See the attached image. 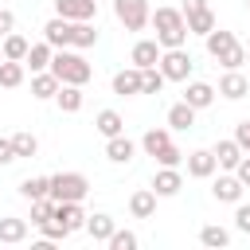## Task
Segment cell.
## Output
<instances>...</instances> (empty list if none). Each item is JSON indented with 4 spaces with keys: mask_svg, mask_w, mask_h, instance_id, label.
Returning a JSON list of instances; mask_svg holds the SVG:
<instances>
[{
    "mask_svg": "<svg viewBox=\"0 0 250 250\" xmlns=\"http://www.w3.org/2000/svg\"><path fill=\"white\" fill-rule=\"evenodd\" d=\"M94 43H98V27H94V20H78V23H70V47L86 51V47H94Z\"/></svg>",
    "mask_w": 250,
    "mask_h": 250,
    "instance_id": "21",
    "label": "cell"
},
{
    "mask_svg": "<svg viewBox=\"0 0 250 250\" xmlns=\"http://www.w3.org/2000/svg\"><path fill=\"white\" fill-rule=\"evenodd\" d=\"M180 188H184V176H180V168H160V172L152 176V191H156V199L180 195Z\"/></svg>",
    "mask_w": 250,
    "mask_h": 250,
    "instance_id": "11",
    "label": "cell"
},
{
    "mask_svg": "<svg viewBox=\"0 0 250 250\" xmlns=\"http://www.w3.org/2000/svg\"><path fill=\"white\" fill-rule=\"evenodd\" d=\"M62 86H86L90 78H94V66L78 55V51H66V47H59L55 55H51V66H47Z\"/></svg>",
    "mask_w": 250,
    "mask_h": 250,
    "instance_id": "2",
    "label": "cell"
},
{
    "mask_svg": "<svg viewBox=\"0 0 250 250\" xmlns=\"http://www.w3.org/2000/svg\"><path fill=\"white\" fill-rule=\"evenodd\" d=\"M55 102H59V109H62V113H78V109H82V102H86V94H82V86H62V82H59Z\"/></svg>",
    "mask_w": 250,
    "mask_h": 250,
    "instance_id": "26",
    "label": "cell"
},
{
    "mask_svg": "<svg viewBox=\"0 0 250 250\" xmlns=\"http://www.w3.org/2000/svg\"><path fill=\"white\" fill-rule=\"evenodd\" d=\"M242 191H246V188H242V180H238L234 172H223V176L211 180V195H215L219 203H238Z\"/></svg>",
    "mask_w": 250,
    "mask_h": 250,
    "instance_id": "7",
    "label": "cell"
},
{
    "mask_svg": "<svg viewBox=\"0 0 250 250\" xmlns=\"http://www.w3.org/2000/svg\"><path fill=\"white\" fill-rule=\"evenodd\" d=\"M184 20H188V35H207V31L219 23L211 8H199V12H184Z\"/></svg>",
    "mask_w": 250,
    "mask_h": 250,
    "instance_id": "23",
    "label": "cell"
},
{
    "mask_svg": "<svg viewBox=\"0 0 250 250\" xmlns=\"http://www.w3.org/2000/svg\"><path fill=\"white\" fill-rule=\"evenodd\" d=\"M105 156H109L113 164H129V160L137 156V145H133L125 133H117V137H105Z\"/></svg>",
    "mask_w": 250,
    "mask_h": 250,
    "instance_id": "13",
    "label": "cell"
},
{
    "mask_svg": "<svg viewBox=\"0 0 250 250\" xmlns=\"http://www.w3.org/2000/svg\"><path fill=\"white\" fill-rule=\"evenodd\" d=\"M164 74H160V66H145L141 70V94H160L164 90Z\"/></svg>",
    "mask_w": 250,
    "mask_h": 250,
    "instance_id": "35",
    "label": "cell"
},
{
    "mask_svg": "<svg viewBox=\"0 0 250 250\" xmlns=\"http://www.w3.org/2000/svg\"><path fill=\"white\" fill-rule=\"evenodd\" d=\"M184 102L199 113V109H207L211 102H215V86L211 82H188V90H184Z\"/></svg>",
    "mask_w": 250,
    "mask_h": 250,
    "instance_id": "17",
    "label": "cell"
},
{
    "mask_svg": "<svg viewBox=\"0 0 250 250\" xmlns=\"http://www.w3.org/2000/svg\"><path fill=\"white\" fill-rule=\"evenodd\" d=\"M246 62H250V47H246Z\"/></svg>",
    "mask_w": 250,
    "mask_h": 250,
    "instance_id": "46",
    "label": "cell"
},
{
    "mask_svg": "<svg viewBox=\"0 0 250 250\" xmlns=\"http://www.w3.org/2000/svg\"><path fill=\"white\" fill-rule=\"evenodd\" d=\"M12 148H16V160L20 156H35L39 152V141H35V133L20 129V133H12Z\"/></svg>",
    "mask_w": 250,
    "mask_h": 250,
    "instance_id": "34",
    "label": "cell"
},
{
    "mask_svg": "<svg viewBox=\"0 0 250 250\" xmlns=\"http://www.w3.org/2000/svg\"><path fill=\"white\" fill-rule=\"evenodd\" d=\"M27 35H20V31H8L4 39H0V51H4V59H16V62H23L27 59Z\"/></svg>",
    "mask_w": 250,
    "mask_h": 250,
    "instance_id": "24",
    "label": "cell"
},
{
    "mask_svg": "<svg viewBox=\"0 0 250 250\" xmlns=\"http://www.w3.org/2000/svg\"><path fill=\"white\" fill-rule=\"evenodd\" d=\"M86 191H90V180L82 172H59V176H51V191L47 195L55 203H82Z\"/></svg>",
    "mask_w": 250,
    "mask_h": 250,
    "instance_id": "3",
    "label": "cell"
},
{
    "mask_svg": "<svg viewBox=\"0 0 250 250\" xmlns=\"http://www.w3.org/2000/svg\"><path fill=\"white\" fill-rule=\"evenodd\" d=\"M55 94H59V78H55L51 70H35V74H31V98L47 102V98H55Z\"/></svg>",
    "mask_w": 250,
    "mask_h": 250,
    "instance_id": "22",
    "label": "cell"
},
{
    "mask_svg": "<svg viewBox=\"0 0 250 250\" xmlns=\"http://www.w3.org/2000/svg\"><path fill=\"white\" fill-rule=\"evenodd\" d=\"M152 160H156L160 168H180V164H184V152H180L176 145H164V148H160V152H156Z\"/></svg>",
    "mask_w": 250,
    "mask_h": 250,
    "instance_id": "39",
    "label": "cell"
},
{
    "mask_svg": "<svg viewBox=\"0 0 250 250\" xmlns=\"http://www.w3.org/2000/svg\"><path fill=\"white\" fill-rule=\"evenodd\" d=\"M51 55H55V47H51L47 39H43V43H31L23 66H31V74H35V70H47V66H51Z\"/></svg>",
    "mask_w": 250,
    "mask_h": 250,
    "instance_id": "25",
    "label": "cell"
},
{
    "mask_svg": "<svg viewBox=\"0 0 250 250\" xmlns=\"http://www.w3.org/2000/svg\"><path fill=\"white\" fill-rule=\"evenodd\" d=\"M43 39L59 51V47H70V20H62V16H55V20H47L43 23Z\"/></svg>",
    "mask_w": 250,
    "mask_h": 250,
    "instance_id": "15",
    "label": "cell"
},
{
    "mask_svg": "<svg viewBox=\"0 0 250 250\" xmlns=\"http://www.w3.org/2000/svg\"><path fill=\"white\" fill-rule=\"evenodd\" d=\"M152 211H156V191L152 188H137L129 195V215L133 219H152Z\"/></svg>",
    "mask_w": 250,
    "mask_h": 250,
    "instance_id": "14",
    "label": "cell"
},
{
    "mask_svg": "<svg viewBox=\"0 0 250 250\" xmlns=\"http://www.w3.org/2000/svg\"><path fill=\"white\" fill-rule=\"evenodd\" d=\"M0 59H4V51H0Z\"/></svg>",
    "mask_w": 250,
    "mask_h": 250,
    "instance_id": "48",
    "label": "cell"
},
{
    "mask_svg": "<svg viewBox=\"0 0 250 250\" xmlns=\"http://www.w3.org/2000/svg\"><path fill=\"white\" fill-rule=\"evenodd\" d=\"M234 141H238L242 152H250V121H238L234 125Z\"/></svg>",
    "mask_w": 250,
    "mask_h": 250,
    "instance_id": "41",
    "label": "cell"
},
{
    "mask_svg": "<svg viewBox=\"0 0 250 250\" xmlns=\"http://www.w3.org/2000/svg\"><path fill=\"white\" fill-rule=\"evenodd\" d=\"M55 16L78 23V20H94L98 16V0H55Z\"/></svg>",
    "mask_w": 250,
    "mask_h": 250,
    "instance_id": "8",
    "label": "cell"
},
{
    "mask_svg": "<svg viewBox=\"0 0 250 250\" xmlns=\"http://www.w3.org/2000/svg\"><path fill=\"white\" fill-rule=\"evenodd\" d=\"M160 74L168 78V82H188L191 78V70H195V59L188 55V47H168V51H160Z\"/></svg>",
    "mask_w": 250,
    "mask_h": 250,
    "instance_id": "4",
    "label": "cell"
},
{
    "mask_svg": "<svg viewBox=\"0 0 250 250\" xmlns=\"http://www.w3.org/2000/svg\"><path fill=\"white\" fill-rule=\"evenodd\" d=\"M184 160H188V176H191V180H211V176L219 172V160H215L211 148H195V152H188Z\"/></svg>",
    "mask_w": 250,
    "mask_h": 250,
    "instance_id": "6",
    "label": "cell"
},
{
    "mask_svg": "<svg viewBox=\"0 0 250 250\" xmlns=\"http://www.w3.org/2000/svg\"><path fill=\"white\" fill-rule=\"evenodd\" d=\"M148 23L156 27V43H160V51H168V47H184V43H188V20H184L180 8H156V12L148 16Z\"/></svg>",
    "mask_w": 250,
    "mask_h": 250,
    "instance_id": "1",
    "label": "cell"
},
{
    "mask_svg": "<svg viewBox=\"0 0 250 250\" xmlns=\"http://www.w3.org/2000/svg\"><path fill=\"white\" fill-rule=\"evenodd\" d=\"M0 8H4V4H0Z\"/></svg>",
    "mask_w": 250,
    "mask_h": 250,
    "instance_id": "49",
    "label": "cell"
},
{
    "mask_svg": "<svg viewBox=\"0 0 250 250\" xmlns=\"http://www.w3.org/2000/svg\"><path fill=\"white\" fill-rule=\"evenodd\" d=\"M23 74H27L23 62H16V59H0V86H4V90L23 86Z\"/></svg>",
    "mask_w": 250,
    "mask_h": 250,
    "instance_id": "29",
    "label": "cell"
},
{
    "mask_svg": "<svg viewBox=\"0 0 250 250\" xmlns=\"http://www.w3.org/2000/svg\"><path fill=\"white\" fill-rule=\"evenodd\" d=\"M8 31H16V16H12L8 8H0V39H4Z\"/></svg>",
    "mask_w": 250,
    "mask_h": 250,
    "instance_id": "44",
    "label": "cell"
},
{
    "mask_svg": "<svg viewBox=\"0 0 250 250\" xmlns=\"http://www.w3.org/2000/svg\"><path fill=\"white\" fill-rule=\"evenodd\" d=\"M94 129H98L102 137H117V133H125V117H121L117 109H102V113L94 117Z\"/></svg>",
    "mask_w": 250,
    "mask_h": 250,
    "instance_id": "28",
    "label": "cell"
},
{
    "mask_svg": "<svg viewBox=\"0 0 250 250\" xmlns=\"http://www.w3.org/2000/svg\"><path fill=\"white\" fill-rule=\"evenodd\" d=\"M94 242H105L113 230H117V223H113V215H105V211H98V215H86V227H82Z\"/></svg>",
    "mask_w": 250,
    "mask_h": 250,
    "instance_id": "19",
    "label": "cell"
},
{
    "mask_svg": "<svg viewBox=\"0 0 250 250\" xmlns=\"http://www.w3.org/2000/svg\"><path fill=\"white\" fill-rule=\"evenodd\" d=\"M113 94H117V98H133V94H141V70H137V66L117 70V74H113Z\"/></svg>",
    "mask_w": 250,
    "mask_h": 250,
    "instance_id": "16",
    "label": "cell"
},
{
    "mask_svg": "<svg viewBox=\"0 0 250 250\" xmlns=\"http://www.w3.org/2000/svg\"><path fill=\"white\" fill-rule=\"evenodd\" d=\"M23 238H27V219H16V215L0 219V242L16 246V242H23Z\"/></svg>",
    "mask_w": 250,
    "mask_h": 250,
    "instance_id": "30",
    "label": "cell"
},
{
    "mask_svg": "<svg viewBox=\"0 0 250 250\" xmlns=\"http://www.w3.org/2000/svg\"><path fill=\"white\" fill-rule=\"evenodd\" d=\"M199 242H203V246H219V250H223V246H230V230H227V227H219V223H207V227L199 230Z\"/></svg>",
    "mask_w": 250,
    "mask_h": 250,
    "instance_id": "33",
    "label": "cell"
},
{
    "mask_svg": "<svg viewBox=\"0 0 250 250\" xmlns=\"http://www.w3.org/2000/svg\"><path fill=\"white\" fill-rule=\"evenodd\" d=\"M246 12H250V0H246Z\"/></svg>",
    "mask_w": 250,
    "mask_h": 250,
    "instance_id": "47",
    "label": "cell"
},
{
    "mask_svg": "<svg viewBox=\"0 0 250 250\" xmlns=\"http://www.w3.org/2000/svg\"><path fill=\"white\" fill-rule=\"evenodd\" d=\"M39 230H43V238H51V242H62L70 230L62 227V219H55V215H47L43 223H39Z\"/></svg>",
    "mask_w": 250,
    "mask_h": 250,
    "instance_id": "36",
    "label": "cell"
},
{
    "mask_svg": "<svg viewBox=\"0 0 250 250\" xmlns=\"http://www.w3.org/2000/svg\"><path fill=\"white\" fill-rule=\"evenodd\" d=\"M211 152H215V160H219V168H223V172H234V164L242 160V148H238V141H234V137H230V141H215V148H211Z\"/></svg>",
    "mask_w": 250,
    "mask_h": 250,
    "instance_id": "20",
    "label": "cell"
},
{
    "mask_svg": "<svg viewBox=\"0 0 250 250\" xmlns=\"http://www.w3.org/2000/svg\"><path fill=\"white\" fill-rule=\"evenodd\" d=\"M199 8H207V0H184V12H199Z\"/></svg>",
    "mask_w": 250,
    "mask_h": 250,
    "instance_id": "45",
    "label": "cell"
},
{
    "mask_svg": "<svg viewBox=\"0 0 250 250\" xmlns=\"http://www.w3.org/2000/svg\"><path fill=\"white\" fill-rule=\"evenodd\" d=\"M234 176L242 180V188H250V152H242V160L234 164Z\"/></svg>",
    "mask_w": 250,
    "mask_h": 250,
    "instance_id": "42",
    "label": "cell"
},
{
    "mask_svg": "<svg viewBox=\"0 0 250 250\" xmlns=\"http://www.w3.org/2000/svg\"><path fill=\"white\" fill-rule=\"evenodd\" d=\"M137 242H141V238H137L133 230H113V234L105 238L109 250H137Z\"/></svg>",
    "mask_w": 250,
    "mask_h": 250,
    "instance_id": "37",
    "label": "cell"
},
{
    "mask_svg": "<svg viewBox=\"0 0 250 250\" xmlns=\"http://www.w3.org/2000/svg\"><path fill=\"white\" fill-rule=\"evenodd\" d=\"M203 39H207V55H211V59H223V55L238 43V39H234V31H227V27H219V23H215Z\"/></svg>",
    "mask_w": 250,
    "mask_h": 250,
    "instance_id": "12",
    "label": "cell"
},
{
    "mask_svg": "<svg viewBox=\"0 0 250 250\" xmlns=\"http://www.w3.org/2000/svg\"><path fill=\"white\" fill-rule=\"evenodd\" d=\"M195 125V109L188 105V102H176L172 109H168V129H176V133H188Z\"/></svg>",
    "mask_w": 250,
    "mask_h": 250,
    "instance_id": "27",
    "label": "cell"
},
{
    "mask_svg": "<svg viewBox=\"0 0 250 250\" xmlns=\"http://www.w3.org/2000/svg\"><path fill=\"white\" fill-rule=\"evenodd\" d=\"M55 219H62V227L74 234V230H82L86 227V211H82V203H55V211H51Z\"/></svg>",
    "mask_w": 250,
    "mask_h": 250,
    "instance_id": "18",
    "label": "cell"
},
{
    "mask_svg": "<svg viewBox=\"0 0 250 250\" xmlns=\"http://www.w3.org/2000/svg\"><path fill=\"white\" fill-rule=\"evenodd\" d=\"M129 62H133L137 70L156 66V62H160V43H156V39H137L133 51H129Z\"/></svg>",
    "mask_w": 250,
    "mask_h": 250,
    "instance_id": "10",
    "label": "cell"
},
{
    "mask_svg": "<svg viewBox=\"0 0 250 250\" xmlns=\"http://www.w3.org/2000/svg\"><path fill=\"white\" fill-rule=\"evenodd\" d=\"M164 145H172V129H148V133L141 137V148H145L148 156H156Z\"/></svg>",
    "mask_w": 250,
    "mask_h": 250,
    "instance_id": "32",
    "label": "cell"
},
{
    "mask_svg": "<svg viewBox=\"0 0 250 250\" xmlns=\"http://www.w3.org/2000/svg\"><path fill=\"white\" fill-rule=\"evenodd\" d=\"M16 160V148H12V137H0V168Z\"/></svg>",
    "mask_w": 250,
    "mask_h": 250,
    "instance_id": "43",
    "label": "cell"
},
{
    "mask_svg": "<svg viewBox=\"0 0 250 250\" xmlns=\"http://www.w3.org/2000/svg\"><path fill=\"white\" fill-rule=\"evenodd\" d=\"M219 98H227V102H238V98H246L250 94V82H246V74L242 70H227L223 78H219V90H215Z\"/></svg>",
    "mask_w": 250,
    "mask_h": 250,
    "instance_id": "9",
    "label": "cell"
},
{
    "mask_svg": "<svg viewBox=\"0 0 250 250\" xmlns=\"http://www.w3.org/2000/svg\"><path fill=\"white\" fill-rule=\"evenodd\" d=\"M113 16L125 31H145L152 8H148V0H113Z\"/></svg>",
    "mask_w": 250,
    "mask_h": 250,
    "instance_id": "5",
    "label": "cell"
},
{
    "mask_svg": "<svg viewBox=\"0 0 250 250\" xmlns=\"http://www.w3.org/2000/svg\"><path fill=\"white\" fill-rule=\"evenodd\" d=\"M51 191V176H27V180H20V195L23 199H43Z\"/></svg>",
    "mask_w": 250,
    "mask_h": 250,
    "instance_id": "31",
    "label": "cell"
},
{
    "mask_svg": "<svg viewBox=\"0 0 250 250\" xmlns=\"http://www.w3.org/2000/svg\"><path fill=\"white\" fill-rule=\"evenodd\" d=\"M234 207H238V211H234V227H238L242 234H250V203H242V199H238Z\"/></svg>",
    "mask_w": 250,
    "mask_h": 250,
    "instance_id": "40",
    "label": "cell"
},
{
    "mask_svg": "<svg viewBox=\"0 0 250 250\" xmlns=\"http://www.w3.org/2000/svg\"><path fill=\"white\" fill-rule=\"evenodd\" d=\"M215 62H219L223 70H238V66L246 62V47H242V43H234V47H230V51H227L223 59H215Z\"/></svg>",
    "mask_w": 250,
    "mask_h": 250,
    "instance_id": "38",
    "label": "cell"
}]
</instances>
